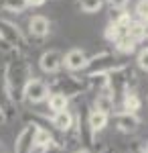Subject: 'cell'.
Masks as SVG:
<instances>
[{
	"instance_id": "obj_18",
	"label": "cell",
	"mask_w": 148,
	"mask_h": 153,
	"mask_svg": "<svg viewBox=\"0 0 148 153\" xmlns=\"http://www.w3.org/2000/svg\"><path fill=\"white\" fill-rule=\"evenodd\" d=\"M59 84H61V94H65L69 98V96H75L81 92V84L73 78V76H65V80H59Z\"/></svg>"
},
{
	"instance_id": "obj_30",
	"label": "cell",
	"mask_w": 148,
	"mask_h": 153,
	"mask_svg": "<svg viewBox=\"0 0 148 153\" xmlns=\"http://www.w3.org/2000/svg\"><path fill=\"white\" fill-rule=\"evenodd\" d=\"M102 153H112V151H110V149H103V151Z\"/></svg>"
},
{
	"instance_id": "obj_2",
	"label": "cell",
	"mask_w": 148,
	"mask_h": 153,
	"mask_svg": "<svg viewBox=\"0 0 148 153\" xmlns=\"http://www.w3.org/2000/svg\"><path fill=\"white\" fill-rule=\"evenodd\" d=\"M0 41L6 45V49H14V51H24L26 49L24 33L8 19H0Z\"/></svg>"
},
{
	"instance_id": "obj_10",
	"label": "cell",
	"mask_w": 148,
	"mask_h": 153,
	"mask_svg": "<svg viewBox=\"0 0 148 153\" xmlns=\"http://www.w3.org/2000/svg\"><path fill=\"white\" fill-rule=\"evenodd\" d=\"M85 118H87V127H89V131L93 135L103 131L108 127V123H110V114L108 112H102V110H95V108H91Z\"/></svg>"
},
{
	"instance_id": "obj_13",
	"label": "cell",
	"mask_w": 148,
	"mask_h": 153,
	"mask_svg": "<svg viewBox=\"0 0 148 153\" xmlns=\"http://www.w3.org/2000/svg\"><path fill=\"white\" fill-rule=\"evenodd\" d=\"M51 143H55L53 133L45 127H37L34 125V135H33V147L34 149H47Z\"/></svg>"
},
{
	"instance_id": "obj_16",
	"label": "cell",
	"mask_w": 148,
	"mask_h": 153,
	"mask_svg": "<svg viewBox=\"0 0 148 153\" xmlns=\"http://www.w3.org/2000/svg\"><path fill=\"white\" fill-rule=\"evenodd\" d=\"M47 104H49V110H51L53 114H57V112L67 110L69 98L65 94H61V92H53V94H49V98H47Z\"/></svg>"
},
{
	"instance_id": "obj_22",
	"label": "cell",
	"mask_w": 148,
	"mask_h": 153,
	"mask_svg": "<svg viewBox=\"0 0 148 153\" xmlns=\"http://www.w3.org/2000/svg\"><path fill=\"white\" fill-rule=\"evenodd\" d=\"M112 23L118 25L122 31H126L130 27V23H132V16H130V12H126V10H118V14L112 19Z\"/></svg>"
},
{
	"instance_id": "obj_17",
	"label": "cell",
	"mask_w": 148,
	"mask_h": 153,
	"mask_svg": "<svg viewBox=\"0 0 148 153\" xmlns=\"http://www.w3.org/2000/svg\"><path fill=\"white\" fill-rule=\"evenodd\" d=\"M114 45H116V49H118L120 53H124V55H130V53H134V51H136L138 41H134V39L128 35V33H124V35L118 37V41H116Z\"/></svg>"
},
{
	"instance_id": "obj_31",
	"label": "cell",
	"mask_w": 148,
	"mask_h": 153,
	"mask_svg": "<svg viewBox=\"0 0 148 153\" xmlns=\"http://www.w3.org/2000/svg\"><path fill=\"white\" fill-rule=\"evenodd\" d=\"M144 153H148V145H146V149H144Z\"/></svg>"
},
{
	"instance_id": "obj_28",
	"label": "cell",
	"mask_w": 148,
	"mask_h": 153,
	"mask_svg": "<svg viewBox=\"0 0 148 153\" xmlns=\"http://www.w3.org/2000/svg\"><path fill=\"white\" fill-rule=\"evenodd\" d=\"M75 153H91V151H89V149H85V147H79Z\"/></svg>"
},
{
	"instance_id": "obj_21",
	"label": "cell",
	"mask_w": 148,
	"mask_h": 153,
	"mask_svg": "<svg viewBox=\"0 0 148 153\" xmlns=\"http://www.w3.org/2000/svg\"><path fill=\"white\" fill-rule=\"evenodd\" d=\"M2 8L8 12H14V14H21L29 6H26V0H2Z\"/></svg>"
},
{
	"instance_id": "obj_3",
	"label": "cell",
	"mask_w": 148,
	"mask_h": 153,
	"mask_svg": "<svg viewBox=\"0 0 148 153\" xmlns=\"http://www.w3.org/2000/svg\"><path fill=\"white\" fill-rule=\"evenodd\" d=\"M124 63H118V59L110 53V51H102L93 57H87V65H85V74L87 76H97V74H110V71L122 68Z\"/></svg>"
},
{
	"instance_id": "obj_15",
	"label": "cell",
	"mask_w": 148,
	"mask_h": 153,
	"mask_svg": "<svg viewBox=\"0 0 148 153\" xmlns=\"http://www.w3.org/2000/svg\"><path fill=\"white\" fill-rule=\"evenodd\" d=\"M122 106H124L122 112L136 114L138 110H140V106H142V100H140V96H138L134 90H126V94L122 96Z\"/></svg>"
},
{
	"instance_id": "obj_9",
	"label": "cell",
	"mask_w": 148,
	"mask_h": 153,
	"mask_svg": "<svg viewBox=\"0 0 148 153\" xmlns=\"http://www.w3.org/2000/svg\"><path fill=\"white\" fill-rule=\"evenodd\" d=\"M29 31L33 37H39V39H45L49 33H51V21L43 16V14H34L29 19Z\"/></svg>"
},
{
	"instance_id": "obj_32",
	"label": "cell",
	"mask_w": 148,
	"mask_h": 153,
	"mask_svg": "<svg viewBox=\"0 0 148 153\" xmlns=\"http://www.w3.org/2000/svg\"><path fill=\"white\" fill-rule=\"evenodd\" d=\"M0 151H2V145H0Z\"/></svg>"
},
{
	"instance_id": "obj_7",
	"label": "cell",
	"mask_w": 148,
	"mask_h": 153,
	"mask_svg": "<svg viewBox=\"0 0 148 153\" xmlns=\"http://www.w3.org/2000/svg\"><path fill=\"white\" fill-rule=\"evenodd\" d=\"M33 135H34V125H26L14 141V153H33Z\"/></svg>"
},
{
	"instance_id": "obj_19",
	"label": "cell",
	"mask_w": 148,
	"mask_h": 153,
	"mask_svg": "<svg viewBox=\"0 0 148 153\" xmlns=\"http://www.w3.org/2000/svg\"><path fill=\"white\" fill-rule=\"evenodd\" d=\"M103 2H106V0H77V6H79V10L85 12V14H95V12L102 10Z\"/></svg>"
},
{
	"instance_id": "obj_27",
	"label": "cell",
	"mask_w": 148,
	"mask_h": 153,
	"mask_svg": "<svg viewBox=\"0 0 148 153\" xmlns=\"http://www.w3.org/2000/svg\"><path fill=\"white\" fill-rule=\"evenodd\" d=\"M47 0H26V6H33V8H37V6H43Z\"/></svg>"
},
{
	"instance_id": "obj_23",
	"label": "cell",
	"mask_w": 148,
	"mask_h": 153,
	"mask_svg": "<svg viewBox=\"0 0 148 153\" xmlns=\"http://www.w3.org/2000/svg\"><path fill=\"white\" fill-rule=\"evenodd\" d=\"M124 33H126V31H122L118 25H114L112 21H110V23H108V27H106V33H103V35H106V39H108L110 43H116V41H118V37L124 35Z\"/></svg>"
},
{
	"instance_id": "obj_25",
	"label": "cell",
	"mask_w": 148,
	"mask_h": 153,
	"mask_svg": "<svg viewBox=\"0 0 148 153\" xmlns=\"http://www.w3.org/2000/svg\"><path fill=\"white\" fill-rule=\"evenodd\" d=\"M138 68L140 70H144L148 74V47H144V49H140V53H138Z\"/></svg>"
},
{
	"instance_id": "obj_29",
	"label": "cell",
	"mask_w": 148,
	"mask_h": 153,
	"mask_svg": "<svg viewBox=\"0 0 148 153\" xmlns=\"http://www.w3.org/2000/svg\"><path fill=\"white\" fill-rule=\"evenodd\" d=\"M4 120H6V118L2 117V112H0V123H4Z\"/></svg>"
},
{
	"instance_id": "obj_11",
	"label": "cell",
	"mask_w": 148,
	"mask_h": 153,
	"mask_svg": "<svg viewBox=\"0 0 148 153\" xmlns=\"http://www.w3.org/2000/svg\"><path fill=\"white\" fill-rule=\"evenodd\" d=\"M51 125L59 131V133H71L73 127H75V114L73 112H69V110H63V112H57V114H53V120H51Z\"/></svg>"
},
{
	"instance_id": "obj_14",
	"label": "cell",
	"mask_w": 148,
	"mask_h": 153,
	"mask_svg": "<svg viewBox=\"0 0 148 153\" xmlns=\"http://www.w3.org/2000/svg\"><path fill=\"white\" fill-rule=\"evenodd\" d=\"M114 104H116V100H114V96H112V92H110V88H106V90L95 94V102H93L95 110H102V112L110 114V110H114Z\"/></svg>"
},
{
	"instance_id": "obj_8",
	"label": "cell",
	"mask_w": 148,
	"mask_h": 153,
	"mask_svg": "<svg viewBox=\"0 0 148 153\" xmlns=\"http://www.w3.org/2000/svg\"><path fill=\"white\" fill-rule=\"evenodd\" d=\"M112 120L116 123L118 131H122V133H136V129L140 127V118L130 112H114Z\"/></svg>"
},
{
	"instance_id": "obj_20",
	"label": "cell",
	"mask_w": 148,
	"mask_h": 153,
	"mask_svg": "<svg viewBox=\"0 0 148 153\" xmlns=\"http://www.w3.org/2000/svg\"><path fill=\"white\" fill-rule=\"evenodd\" d=\"M126 33L132 37L134 41H142L144 35H146V27H144V23H140V21H132L130 27L126 29Z\"/></svg>"
},
{
	"instance_id": "obj_5",
	"label": "cell",
	"mask_w": 148,
	"mask_h": 153,
	"mask_svg": "<svg viewBox=\"0 0 148 153\" xmlns=\"http://www.w3.org/2000/svg\"><path fill=\"white\" fill-rule=\"evenodd\" d=\"M39 68L45 74H57L63 68V53L57 49H49L39 57Z\"/></svg>"
},
{
	"instance_id": "obj_1",
	"label": "cell",
	"mask_w": 148,
	"mask_h": 153,
	"mask_svg": "<svg viewBox=\"0 0 148 153\" xmlns=\"http://www.w3.org/2000/svg\"><path fill=\"white\" fill-rule=\"evenodd\" d=\"M2 78H4V82H6V88H8V92H10L12 100L18 102V100H23L24 84L29 82L33 76H31L29 63H26L23 57H16V59H12V61L6 63V70L2 74Z\"/></svg>"
},
{
	"instance_id": "obj_4",
	"label": "cell",
	"mask_w": 148,
	"mask_h": 153,
	"mask_svg": "<svg viewBox=\"0 0 148 153\" xmlns=\"http://www.w3.org/2000/svg\"><path fill=\"white\" fill-rule=\"evenodd\" d=\"M49 94H51V90H49V84L33 76L29 82L24 84L23 100L31 102V104H41V102H45L47 98H49Z\"/></svg>"
},
{
	"instance_id": "obj_6",
	"label": "cell",
	"mask_w": 148,
	"mask_h": 153,
	"mask_svg": "<svg viewBox=\"0 0 148 153\" xmlns=\"http://www.w3.org/2000/svg\"><path fill=\"white\" fill-rule=\"evenodd\" d=\"M63 65L69 71H83L87 65V55L83 49H69L63 55Z\"/></svg>"
},
{
	"instance_id": "obj_12",
	"label": "cell",
	"mask_w": 148,
	"mask_h": 153,
	"mask_svg": "<svg viewBox=\"0 0 148 153\" xmlns=\"http://www.w3.org/2000/svg\"><path fill=\"white\" fill-rule=\"evenodd\" d=\"M0 112H2L4 118H10L14 114V100H12V96L8 92L6 82H4L2 76H0Z\"/></svg>"
},
{
	"instance_id": "obj_26",
	"label": "cell",
	"mask_w": 148,
	"mask_h": 153,
	"mask_svg": "<svg viewBox=\"0 0 148 153\" xmlns=\"http://www.w3.org/2000/svg\"><path fill=\"white\" fill-rule=\"evenodd\" d=\"M106 2H108L114 10H124L126 6H128V2H130V0H106Z\"/></svg>"
},
{
	"instance_id": "obj_24",
	"label": "cell",
	"mask_w": 148,
	"mask_h": 153,
	"mask_svg": "<svg viewBox=\"0 0 148 153\" xmlns=\"http://www.w3.org/2000/svg\"><path fill=\"white\" fill-rule=\"evenodd\" d=\"M134 12H136V19L140 23H148V0H138Z\"/></svg>"
}]
</instances>
